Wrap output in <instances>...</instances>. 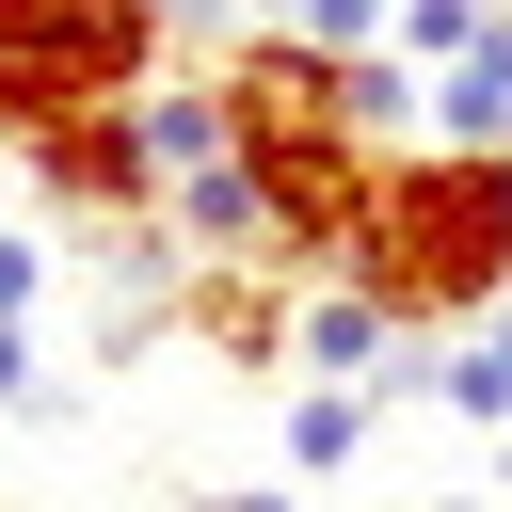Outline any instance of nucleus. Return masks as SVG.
Returning <instances> with one entry per match:
<instances>
[{
	"mask_svg": "<svg viewBox=\"0 0 512 512\" xmlns=\"http://www.w3.org/2000/svg\"><path fill=\"white\" fill-rule=\"evenodd\" d=\"M336 272H352L400 336L496 320V304H512V160H480V144H400Z\"/></svg>",
	"mask_w": 512,
	"mask_h": 512,
	"instance_id": "f257e3e1",
	"label": "nucleus"
},
{
	"mask_svg": "<svg viewBox=\"0 0 512 512\" xmlns=\"http://www.w3.org/2000/svg\"><path fill=\"white\" fill-rule=\"evenodd\" d=\"M176 48V0H0V144L144 96Z\"/></svg>",
	"mask_w": 512,
	"mask_h": 512,
	"instance_id": "f03ea898",
	"label": "nucleus"
},
{
	"mask_svg": "<svg viewBox=\"0 0 512 512\" xmlns=\"http://www.w3.org/2000/svg\"><path fill=\"white\" fill-rule=\"evenodd\" d=\"M16 160H32V192H48V208H80V224H160V160H144L128 96H112V112H64V128H32Z\"/></svg>",
	"mask_w": 512,
	"mask_h": 512,
	"instance_id": "7ed1b4c3",
	"label": "nucleus"
},
{
	"mask_svg": "<svg viewBox=\"0 0 512 512\" xmlns=\"http://www.w3.org/2000/svg\"><path fill=\"white\" fill-rule=\"evenodd\" d=\"M288 320H304V304H288V272H272V256H208V272L176 288V336H192V352H224V368H288Z\"/></svg>",
	"mask_w": 512,
	"mask_h": 512,
	"instance_id": "20e7f679",
	"label": "nucleus"
},
{
	"mask_svg": "<svg viewBox=\"0 0 512 512\" xmlns=\"http://www.w3.org/2000/svg\"><path fill=\"white\" fill-rule=\"evenodd\" d=\"M128 128H144L160 192H176V176H208V160H240V128H224V80H144V96H128Z\"/></svg>",
	"mask_w": 512,
	"mask_h": 512,
	"instance_id": "39448f33",
	"label": "nucleus"
},
{
	"mask_svg": "<svg viewBox=\"0 0 512 512\" xmlns=\"http://www.w3.org/2000/svg\"><path fill=\"white\" fill-rule=\"evenodd\" d=\"M368 416H384L368 384H288V416H272V464H288V480H352V464H368Z\"/></svg>",
	"mask_w": 512,
	"mask_h": 512,
	"instance_id": "423d86ee",
	"label": "nucleus"
},
{
	"mask_svg": "<svg viewBox=\"0 0 512 512\" xmlns=\"http://www.w3.org/2000/svg\"><path fill=\"white\" fill-rule=\"evenodd\" d=\"M432 144H480V160H512V16H496L464 64H432Z\"/></svg>",
	"mask_w": 512,
	"mask_h": 512,
	"instance_id": "0eeeda50",
	"label": "nucleus"
},
{
	"mask_svg": "<svg viewBox=\"0 0 512 512\" xmlns=\"http://www.w3.org/2000/svg\"><path fill=\"white\" fill-rule=\"evenodd\" d=\"M416 400H432V416H464V432L496 448V432H512V352H496V336L464 320V336H432V368H416Z\"/></svg>",
	"mask_w": 512,
	"mask_h": 512,
	"instance_id": "6e6552de",
	"label": "nucleus"
},
{
	"mask_svg": "<svg viewBox=\"0 0 512 512\" xmlns=\"http://www.w3.org/2000/svg\"><path fill=\"white\" fill-rule=\"evenodd\" d=\"M160 224L192 240V256H256L272 224H256V160H208V176H176L160 192Z\"/></svg>",
	"mask_w": 512,
	"mask_h": 512,
	"instance_id": "1a4fd4ad",
	"label": "nucleus"
},
{
	"mask_svg": "<svg viewBox=\"0 0 512 512\" xmlns=\"http://www.w3.org/2000/svg\"><path fill=\"white\" fill-rule=\"evenodd\" d=\"M496 16H512V0H400V16H384V48H400V64L432 80V64H464V48L496 32Z\"/></svg>",
	"mask_w": 512,
	"mask_h": 512,
	"instance_id": "9d476101",
	"label": "nucleus"
},
{
	"mask_svg": "<svg viewBox=\"0 0 512 512\" xmlns=\"http://www.w3.org/2000/svg\"><path fill=\"white\" fill-rule=\"evenodd\" d=\"M384 16H400V0H272V32H304V48H336V64H368Z\"/></svg>",
	"mask_w": 512,
	"mask_h": 512,
	"instance_id": "9b49d317",
	"label": "nucleus"
},
{
	"mask_svg": "<svg viewBox=\"0 0 512 512\" xmlns=\"http://www.w3.org/2000/svg\"><path fill=\"white\" fill-rule=\"evenodd\" d=\"M48 400H64V384H48V336L0 320V416H48Z\"/></svg>",
	"mask_w": 512,
	"mask_h": 512,
	"instance_id": "f8f14e48",
	"label": "nucleus"
},
{
	"mask_svg": "<svg viewBox=\"0 0 512 512\" xmlns=\"http://www.w3.org/2000/svg\"><path fill=\"white\" fill-rule=\"evenodd\" d=\"M192 512H320L304 480H240V496H192Z\"/></svg>",
	"mask_w": 512,
	"mask_h": 512,
	"instance_id": "ddd939ff",
	"label": "nucleus"
},
{
	"mask_svg": "<svg viewBox=\"0 0 512 512\" xmlns=\"http://www.w3.org/2000/svg\"><path fill=\"white\" fill-rule=\"evenodd\" d=\"M400 512H496V496H400Z\"/></svg>",
	"mask_w": 512,
	"mask_h": 512,
	"instance_id": "4468645a",
	"label": "nucleus"
},
{
	"mask_svg": "<svg viewBox=\"0 0 512 512\" xmlns=\"http://www.w3.org/2000/svg\"><path fill=\"white\" fill-rule=\"evenodd\" d=\"M352 512H400V496H352Z\"/></svg>",
	"mask_w": 512,
	"mask_h": 512,
	"instance_id": "2eb2a0df",
	"label": "nucleus"
},
{
	"mask_svg": "<svg viewBox=\"0 0 512 512\" xmlns=\"http://www.w3.org/2000/svg\"><path fill=\"white\" fill-rule=\"evenodd\" d=\"M496 480H512V432H496Z\"/></svg>",
	"mask_w": 512,
	"mask_h": 512,
	"instance_id": "dca6fc26",
	"label": "nucleus"
},
{
	"mask_svg": "<svg viewBox=\"0 0 512 512\" xmlns=\"http://www.w3.org/2000/svg\"><path fill=\"white\" fill-rule=\"evenodd\" d=\"M0 224H16V208H0Z\"/></svg>",
	"mask_w": 512,
	"mask_h": 512,
	"instance_id": "f3484780",
	"label": "nucleus"
},
{
	"mask_svg": "<svg viewBox=\"0 0 512 512\" xmlns=\"http://www.w3.org/2000/svg\"><path fill=\"white\" fill-rule=\"evenodd\" d=\"M176 512H192V496H176Z\"/></svg>",
	"mask_w": 512,
	"mask_h": 512,
	"instance_id": "a211bd4d",
	"label": "nucleus"
},
{
	"mask_svg": "<svg viewBox=\"0 0 512 512\" xmlns=\"http://www.w3.org/2000/svg\"><path fill=\"white\" fill-rule=\"evenodd\" d=\"M256 16H272V0H256Z\"/></svg>",
	"mask_w": 512,
	"mask_h": 512,
	"instance_id": "6ab92c4d",
	"label": "nucleus"
}]
</instances>
